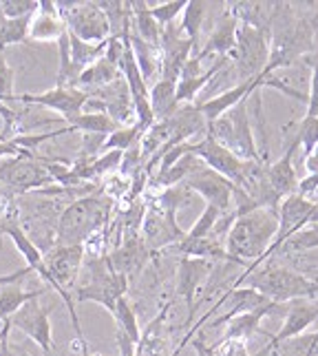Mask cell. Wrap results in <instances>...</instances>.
<instances>
[{"label":"cell","instance_id":"obj_18","mask_svg":"<svg viewBox=\"0 0 318 356\" xmlns=\"http://www.w3.org/2000/svg\"><path fill=\"white\" fill-rule=\"evenodd\" d=\"M67 33V27L62 18L58 14V7L53 0H40L38 9L31 16L29 22V38L31 40H40V42H51L60 40Z\"/></svg>","mask_w":318,"mask_h":356},{"label":"cell","instance_id":"obj_42","mask_svg":"<svg viewBox=\"0 0 318 356\" xmlns=\"http://www.w3.org/2000/svg\"><path fill=\"white\" fill-rule=\"evenodd\" d=\"M128 191H131V177H124V175H119V173H115V175L108 177L106 184H104V188H102V193H104L111 202L122 200Z\"/></svg>","mask_w":318,"mask_h":356},{"label":"cell","instance_id":"obj_27","mask_svg":"<svg viewBox=\"0 0 318 356\" xmlns=\"http://www.w3.org/2000/svg\"><path fill=\"white\" fill-rule=\"evenodd\" d=\"M226 63H228V58H219L217 63L210 69H208V71H203L199 78H179L177 84H175V102H177V106H181V104H192L194 97L199 95V91L217 76L219 71L226 67Z\"/></svg>","mask_w":318,"mask_h":356},{"label":"cell","instance_id":"obj_46","mask_svg":"<svg viewBox=\"0 0 318 356\" xmlns=\"http://www.w3.org/2000/svg\"><path fill=\"white\" fill-rule=\"evenodd\" d=\"M0 157H29V155L22 153L11 140H0Z\"/></svg>","mask_w":318,"mask_h":356},{"label":"cell","instance_id":"obj_29","mask_svg":"<svg viewBox=\"0 0 318 356\" xmlns=\"http://www.w3.org/2000/svg\"><path fill=\"white\" fill-rule=\"evenodd\" d=\"M149 102L155 122H162L175 113L177 102H175V82L168 80H157L149 89Z\"/></svg>","mask_w":318,"mask_h":356},{"label":"cell","instance_id":"obj_24","mask_svg":"<svg viewBox=\"0 0 318 356\" xmlns=\"http://www.w3.org/2000/svg\"><path fill=\"white\" fill-rule=\"evenodd\" d=\"M128 44H131L133 58H135V65L142 73L144 82L149 84L151 80H155V76L162 73V49L144 42L133 31H128Z\"/></svg>","mask_w":318,"mask_h":356},{"label":"cell","instance_id":"obj_17","mask_svg":"<svg viewBox=\"0 0 318 356\" xmlns=\"http://www.w3.org/2000/svg\"><path fill=\"white\" fill-rule=\"evenodd\" d=\"M212 268V261L194 259V257H181L177 268V294L188 305V323L192 321L194 314V297L201 286V281L208 277Z\"/></svg>","mask_w":318,"mask_h":356},{"label":"cell","instance_id":"obj_48","mask_svg":"<svg viewBox=\"0 0 318 356\" xmlns=\"http://www.w3.org/2000/svg\"><path fill=\"white\" fill-rule=\"evenodd\" d=\"M303 354L318 356V332H314L312 337H305L303 339Z\"/></svg>","mask_w":318,"mask_h":356},{"label":"cell","instance_id":"obj_31","mask_svg":"<svg viewBox=\"0 0 318 356\" xmlns=\"http://www.w3.org/2000/svg\"><path fill=\"white\" fill-rule=\"evenodd\" d=\"M206 3L201 0H188L186 7H183V20L179 24V33L183 35L186 40L192 42L194 47V56H197V42H199V33H201V24L206 18Z\"/></svg>","mask_w":318,"mask_h":356},{"label":"cell","instance_id":"obj_35","mask_svg":"<svg viewBox=\"0 0 318 356\" xmlns=\"http://www.w3.org/2000/svg\"><path fill=\"white\" fill-rule=\"evenodd\" d=\"M146 131L140 127V124H133V127H124V129H117L113 131L111 135H106V140L102 144V153H108V151H119V153H126L128 149H133L140 138Z\"/></svg>","mask_w":318,"mask_h":356},{"label":"cell","instance_id":"obj_36","mask_svg":"<svg viewBox=\"0 0 318 356\" xmlns=\"http://www.w3.org/2000/svg\"><path fill=\"white\" fill-rule=\"evenodd\" d=\"M219 219H221V213H219L215 206H206L197 222H194L192 228L186 232V235H183V239H203V237H210Z\"/></svg>","mask_w":318,"mask_h":356},{"label":"cell","instance_id":"obj_12","mask_svg":"<svg viewBox=\"0 0 318 356\" xmlns=\"http://www.w3.org/2000/svg\"><path fill=\"white\" fill-rule=\"evenodd\" d=\"M190 153L194 157H199L208 168L215 170V173H219L228 181L235 184L237 188L243 186V179H246V162H241L239 157H235L228 149H224L221 144H217L210 135H206L199 142H192Z\"/></svg>","mask_w":318,"mask_h":356},{"label":"cell","instance_id":"obj_25","mask_svg":"<svg viewBox=\"0 0 318 356\" xmlns=\"http://www.w3.org/2000/svg\"><path fill=\"white\" fill-rule=\"evenodd\" d=\"M224 301L230 303V310L224 314V316H219L215 318V321L210 323L212 327H219V325H226L232 316H237V314H243V312H250V310H256V308H261V305L267 303V299L263 297V294H259L256 290L252 288H232Z\"/></svg>","mask_w":318,"mask_h":356},{"label":"cell","instance_id":"obj_15","mask_svg":"<svg viewBox=\"0 0 318 356\" xmlns=\"http://www.w3.org/2000/svg\"><path fill=\"white\" fill-rule=\"evenodd\" d=\"M270 80H272L270 73L263 71L261 76L241 82V84H237V87H232V89H228L224 93H219V95H212L210 100L197 104L199 113L206 120V124H210V122H215L217 118H221L224 113H228L232 106H237L239 102H243L246 97H250L252 93H256L261 87H270Z\"/></svg>","mask_w":318,"mask_h":356},{"label":"cell","instance_id":"obj_45","mask_svg":"<svg viewBox=\"0 0 318 356\" xmlns=\"http://www.w3.org/2000/svg\"><path fill=\"white\" fill-rule=\"evenodd\" d=\"M9 330H11V323L7 318V321H3V327H0V356H16L9 346Z\"/></svg>","mask_w":318,"mask_h":356},{"label":"cell","instance_id":"obj_9","mask_svg":"<svg viewBox=\"0 0 318 356\" xmlns=\"http://www.w3.org/2000/svg\"><path fill=\"white\" fill-rule=\"evenodd\" d=\"M190 193H197L206 200V206H215L219 213L226 215L235 206V191L237 186L212 168H208L203 162L192 170V173L181 181Z\"/></svg>","mask_w":318,"mask_h":356},{"label":"cell","instance_id":"obj_50","mask_svg":"<svg viewBox=\"0 0 318 356\" xmlns=\"http://www.w3.org/2000/svg\"><path fill=\"white\" fill-rule=\"evenodd\" d=\"M303 356H308V354H303Z\"/></svg>","mask_w":318,"mask_h":356},{"label":"cell","instance_id":"obj_34","mask_svg":"<svg viewBox=\"0 0 318 356\" xmlns=\"http://www.w3.org/2000/svg\"><path fill=\"white\" fill-rule=\"evenodd\" d=\"M113 318H115V323H117V330H119V332H124L133 343H135V346H140L142 330H140L137 314H135V310H133V305H131L128 297H122V299L115 303Z\"/></svg>","mask_w":318,"mask_h":356},{"label":"cell","instance_id":"obj_30","mask_svg":"<svg viewBox=\"0 0 318 356\" xmlns=\"http://www.w3.org/2000/svg\"><path fill=\"white\" fill-rule=\"evenodd\" d=\"M106 51V42L102 44H91V42H82L80 38L69 33V54H71V67L76 71V80L80 73L91 67L95 60H100Z\"/></svg>","mask_w":318,"mask_h":356},{"label":"cell","instance_id":"obj_21","mask_svg":"<svg viewBox=\"0 0 318 356\" xmlns=\"http://www.w3.org/2000/svg\"><path fill=\"white\" fill-rule=\"evenodd\" d=\"M5 235H9L11 241L16 243L18 252L24 259V268H27L29 273L38 275L49 288H53V281H51V277H49V270L44 266V254L38 245L31 241V237L27 235V232H24L18 224H9V226H5Z\"/></svg>","mask_w":318,"mask_h":356},{"label":"cell","instance_id":"obj_33","mask_svg":"<svg viewBox=\"0 0 318 356\" xmlns=\"http://www.w3.org/2000/svg\"><path fill=\"white\" fill-rule=\"evenodd\" d=\"M29 22L31 16L22 18H3L0 16V51L9 44H22L29 40Z\"/></svg>","mask_w":318,"mask_h":356},{"label":"cell","instance_id":"obj_39","mask_svg":"<svg viewBox=\"0 0 318 356\" xmlns=\"http://www.w3.org/2000/svg\"><path fill=\"white\" fill-rule=\"evenodd\" d=\"M35 9H38V0H0V16L3 18L33 16Z\"/></svg>","mask_w":318,"mask_h":356},{"label":"cell","instance_id":"obj_37","mask_svg":"<svg viewBox=\"0 0 318 356\" xmlns=\"http://www.w3.org/2000/svg\"><path fill=\"white\" fill-rule=\"evenodd\" d=\"M281 248L285 250H294V252H308V250H316L318 248V224L305 226L303 230H299L296 235H292Z\"/></svg>","mask_w":318,"mask_h":356},{"label":"cell","instance_id":"obj_41","mask_svg":"<svg viewBox=\"0 0 318 356\" xmlns=\"http://www.w3.org/2000/svg\"><path fill=\"white\" fill-rule=\"evenodd\" d=\"M14 69L9 67V63L5 60V54L0 51V100L5 104L14 102Z\"/></svg>","mask_w":318,"mask_h":356},{"label":"cell","instance_id":"obj_6","mask_svg":"<svg viewBox=\"0 0 318 356\" xmlns=\"http://www.w3.org/2000/svg\"><path fill=\"white\" fill-rule=\"evenodd\" d=\"M58 14L62 18L65 27L71 35H76L82 42L102 44L111 38V27L97 3L89 0H67V3H56Z\"/></svg>","mask_w":318,"mask_h":356},{"label":"cell","instance_id":"obj_44","mask_svg":"<svg viewBox=\"0 0 318 356\" xmlns=\"http://www.w3.org/2000/svg\"><path fill=\"white\" fill-rule=\"evenodd\" d=\"M246 341H235V339H221L215 348H210L212 356H248Z\"/></svg>","mask_w":318,"mask_h":356},{"label":"cell","instance_id":"obj_32","mask_svg":"<svg viewBox=\"0 0 318 356\" xmlns=\"http://www.w3.org/2000/svg\"><path fill=\"white\" fill-rule=\"evenodd\" d=\"M65 127H69L71 131H82L89 135H111L113 131H117L119 127L108 118L106 113H80L73 120H69Z\"/></svg>","mask_w":318,"mask_h":356},{"label":"cell","instance_id":"obj_19","mask_svg":"<svg viewBox=\"0 0 318 356\" xmlns=\"http://www.w3.org/2000/svg\"><path fill=\"white\" fill-rule=\"evenodd\" d=\"M108 257V264H111L113 273L117 275H124L126 279L131 275L140 273V270L144 268L146 259H149V248L144 245L142 237L137 235H131L124 243L119 245V248H115Z\"/></svg>","mask_w":318,"mask_h":356},{"label":"cell","instance_id":"obj_16","mask_svg":"<svg viewBox=\"0 0 318 356\" xmlns=\"http://www.w3.org/2000/svg\"><path fill=\"white\" fill-rule=\"evenodd\" d=\"M299 146H301V142L294 135V140L285 146V153L281 155V159H276L274 164L265 166L267 184H270L272 193L278 200H285V197H290V195L296 193L299 175H296V168H294V153H296Z\"/></svg>","mask_w":318,"mask_h":356},{"label":"cell","instance_id":"obj_28","mask_svg":"<svg viewBox=\"0 0 318 356\" xmlns=\"http://www.w3.org/2000/svg\"><path fill=\"white\" fill-rule=\"evenodd\" d=\"M47 290L38 288V290H24L20 284H11V286H0V323L7 321L11 314H16L24 303L42 297Z\"/></svg>","mask_w":318,"mask_h":356},{"label":"cell","instance_id":"obj_22","mask_svg":"<svg viewBox=\"0 0 318 356\" xmlns=\"http://www.w3.org/2000/svg\"><path fill=\"white\" fill-rule=\"evenodd\" d=\"M237 27H239V20L228 9L226 16L219 20L215 31L210 33V38H208L206 47L201 49V51H197V56H194V58L203 60V58L212 56V54H217L219 58L230 56L232 51H235V44H237Z\"/></svg>","mask_w":318,"mask_h":356},{"label":"cell","instance_id":"obj_2","mask_svg":"<svg viewBox=\"0 0 318 356\" xmlns=\"http://www.w3.org/2000/svg\"><path fill=\"white\" fill-rule=\"evenodd\" d=\"M243 284H246V288H252L263 294L272 303H290L296 299L318 301V279H310L287 268L265 266L259 273L239 277L235 281V288H241Z\"/></svg>","mask_w":318,"mask_h":356},{"label":"cell","instance_id":"obj_3","mask_svg":"<svg viewBox=\"0 0 318 356\" xmlns=\"http://www.w3.org/2000/svg\"><path fill=\"white\" fill-rule=\"evenodd\" d=\"M111 211V200L104 193L84 195L73 202L58 222L60 245H82L93 232L102 230Z\"/></svg>","mask_w":318,"mask_h":356},{"label":"cell","instance_id":"obj_40","mask_svg":"<svg viewBox=\"0 0 318 356\" xmlns=\"http://www.w3.org/2000/svg\"><path fill=\"white\" fill-rule=\"evenodd\" d=\"M296 138L303 146V157H305L318 144V118L303 115L299 131H296Z\"/></svg>","mask_w":318,"mask_h":356},{"label":"cell","instance_id":"obj_49","mask_svg":"<svg viewBox=\"0 0 318 356\" xmlns=\"http://www.w3.org/2000/svg\"><path fill=\"white\" fill-rule=\"evenodd\" d=\"M82 356H102V354H91L87 346H82Z\"/></svg>","mask_w":318,"mask_h":356},{"label":"cell","instance_id":"obj_10","mask_svg":"<svg viewBox=\"0 0 318 356\" xmlns=\"http://www.w3.org/2000/svg\"><path fill=\"white\" fill-rule=\"evenodd\" d=\"M51 312L53 308L40 305V297L27 301L22 308L9 316L11 327L27 334L42 352H53V334H51Z\"/></svg>","mask_w":318,"mask_h":356},{"label":"cell","instance_id":"obj_26","mask_svg":"<svg viewBox=\"0 0 318 356\" xmlns=\"http://www.w3.org/2000/svg\"><path fill=\"white\" fill-rule=\"evenodd\" d=\"M128 7H131V24L135 27L133 33H135L137 38H142L144 42L159 47L164 29L159 27V24L155 22V18L151 16V5L142 3V0H135V3H128Z\"/></svg>","mask_w":318,"mask_h":356},{"label":"cell","instance_id":"obj_23","mask_svg":"<svg viewBox=\"0 0 318 356\" xmlns=\"http://www.w3.org/2000/svg\"><path fill=\"white\" fill-rule=\"evenodd\" d=\"M117 78H122V71L119 67H115L113 63H108V60L102 56L100 60H95L91 67L84 69L78 80L73 82V89H80V91H97V89H104L108 84H113Z\"/></svg>","mask_w":318,"mask_h":356},{"label":"cell","instance_id":"obj_20","mask_svg":"<svg viewBox=\"0 0 318 356\" xmlns=\"http://www.w3.org/2000/svg\"><path fill=\"white\" fill-rule=\"evenodd\" d=\"M278 310H285V303H272V301H267L265 305H261V308L232 316L230 321L226 323L224 339H235V341H246L248 343V339L252 334L259 332V325H261L263 318L267 314L278 312Z\"/></svg>","mask_w":318,"mask_h":356},{"label":"cell","instance_id":"obj_5","mask_svg":"<svg viewBox=\"0 0 318 356\" xmlns=\"http://www.w3.org/2000/svg\"><path fill=\"white\" fill-rule=\"evenodd\" d=\"M87 268L91 270V277L84 286L76 288L73 297L76 301L82 303H100L102 308H106L108 312H115V303L126 297L128 292V279L124 275L113 273L111 264H108V257H100V259H91L87 264Z\"/></svg>","mask_w":318,"mask_h":356},{"label":"cell","instance_id":"obj_8","mask_svg":"<svg viewBox=\"0 0 318 356\" xmlns=\"http://www.w3.org/2000/svg\"><path fill=\"white\" fill-rule=\"evenodd\" d=\"M53 177L47 168V159L29 157H11L0 164V186L11 193H29V191H47Z\"/></svg>","mask_w":318,"mask_h":356},{"label":"cell","instance_id":"obj_11","mask_svg":"<svg viewBox=\"0 0 318 356\" xmlns=\"http://www.w3.org/2000/svg\"><path fill=\"white\" fill-rule=\"evenodd\" d=\"M140 228H142V241L149 248V252L168 248V245H177L183 239V235H186L179 228L175 213H166L153 204L144 211Z\"/></svg>","mask_w":318,"mask_h":356},{"label":"cell","instance_id":"obj_4","mask_svg":"<svg viewBox=\"0 0 318 356\" xmlns=\"http://www.w3.org/2000/svg\"><path fill=\"white\" fill-rule=\"evenodd\" d=\"M248 100L250 97H246V100L239 102L237 106H232L221 118L210 122V124L206 127V135H210L217 144H221L224 149H228L232 155L239 157L241 162H263V157L259 155V149H256V142H254L250 113H248L250 111Z\"/></svg>","mask_w":318,"mask_h":356},{"label":"cell","instance_id":"obj_1","mask_svg":"<svg viewBox=\"0 0 318 356\" xmlns=\"http://www.w3.org/2000/svg\"><path fill=\"white\" fill-rule=\"evenodd\" d=\"M278 211L276 208H254L243 215H237L232 222L224 248L228 261L246 264L248 270L241 277H248L265 261V254L276 237Z\"/></svg>","mask_w":318,"mask_h":356},{"label":"cell","instance_id":"obj_7","mask_svg":"<svg viewBox=\"0 0 318 356\" xmlns=\"http://www.w3.org/2000/svg\"><path fill=\"white\" fill-rule=\"evenodd\" d=\"M230 56L237 63L239 76L243 78L241 82L261 76L267 65V58H270V35H267V29L265 27L259 29V27H252V24L239 22L237 44H235V51Z\"/></svg>","mask_w":318,"mask_h":356},{"label":"cell","instance_id":"obj_13","mask_svg":"<svg viewBox=\"0 0 318 356\" xmlns=\"http://www.w3.org/2000/svg\"><path fill=\"white\" fill-rule=\"evenodd\" d=\"M89 100H91V93L89 91L67 89V87H62V89L53 87L51 91H44V93H22V95H16L14 97V102L53 108V111H58L60 115H62L65 124H67L69 120L76 118V115H80Z\"/></svg>","mask_w":318,"mask_h":356},{"label":"cell","instance_id":"obj_14","mask_svg":"<svg viewBox=\"0 0 318 356\" xmlns=\"http://www.w3.org/2000/svg\"><path fill=\"white\" fill-rule=\"evenodd\" d=\"M316 321H318V301L296 299V301L285 303L283 325H281V330H278L274 337H270V343H267L265 350L259 356H267L272 350H276L281 343L301 337L305 330H308L310 325H314Z\"/></svg>","mask_w":318,"mask_h":356},{"label":"cell","instance_id":"obj_47","mask_svg":"<svg viewBox=\"0 0 318 356\" xmlns=\"http://www.w3.org/2000/svg\"><path fill=\"white\" fill-rule=\"evenodd\" d=\"M303 166L308 170V175H318V144L303 157Z\"/></svg>","mask_w":318,"mask_h":356},{"label":"cell","instance_id":"obj_43","mask_svg":"<svg viewBox=\"0 0 318 356\" xmlns=\"http://www.w3.org/2000/svg\"><path fill=\"white\" fill-rule=\"evenodd\" d=\"M308 118H318V44H316V54L312 60V82H310V95H308Z\"/></svg>","mask_w":318,"mask_h":356},{"label":"cell","instance_id":"obj_38","mask_svg":"<svg viewBox=\"0 0 318 356\" xmlns=\"http://www.w3.org/2000/svg\"><path fill=\"white\" fill-rule=\"evenodd\" d=\"M188 0H170V3H162V5H153L151 7V16L155 18V22L159 27H170L173 20L181 14L183 7H186Z\"/></svg>","mask_w":318,"mask_h":356}]
</instances>
